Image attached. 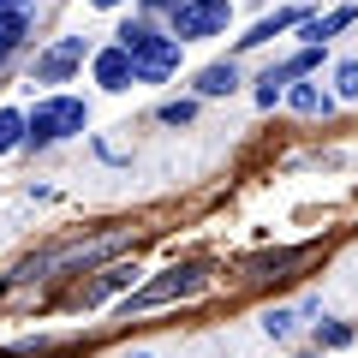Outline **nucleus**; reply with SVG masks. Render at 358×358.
<instances>
[{
  "instance_id": "5",
  "label": "nucleus",
  "mask_w": 358,
  "mask_h": 358,
  "mask_svg": "<svg viewBox=\"0 0 358 358\" xmlns=\"http://www.w3.org/2000/svg\"><path fill=\"white\" fill-rule=\"evenodd\" d=\"M96 84H102V90H126V84H131V54H126V48L96 54Z\"/></svg>"
},
{
  "instance_id": "3",
  "label": "nucleus",
  "mask_w": 358,
  "mask_h": 358,
  "mask_svg": "<svg viewBox=\"0 0 358 358\" xmlns=\"http://www.w3.org/2000/svg\"><path fill=\"white\" fill-rule=\"evenodd\" d=\"M173 66H179V36H155L150 30V36L131 48V78H138V84H162Z\"/></svg>"
},
{
  "instance_id": "7",
  "label": "nucleus",
  "mask_w": 358,
  "mask_h": 358,
  "mask_svg": "<svg viewBox=\"0 0 358 358\" xmlns=\"http://www.w3.org/2000/svg\"><path fill=\"white\" fill-rule=\"evenodd\" d=\"M346 24H352V6H341V13H329V18H305L299 30H305V42H329L334 30H346Z\"/></svg>"
},
{
  "instance_id": "16",
  "label": "nucleus",
  "mask_w": 358,
  "mask_h": 358,
  "mask_svg": "<svg viewBox=\"0 0 358 358\" xmlns=\"http://www.w3.org/2000/svg\"><path fill=\"white\" fill-rule=\"evenodd\" d=\"M322 341H329V346H346V341H352V329H346V322H329V329H322Z\"/></svg>"
},
{
  "instance_id": "8",
  "label": "nucleus",
  "mask_w": 358,
  "mask_h": 358,
  "mask_svg": "<svg viewBox=\"0 0 358 358\" xmlns=\"http://www.w3.org/2000/svg\"><path fill=\"white\" fill-rule=\"evenodd\" d=\"M233 84H239V72H233V66H209V72L197 78V90H203V96H233Z\"/></svg>"
},
{
  "instance_id": "4",
  "label": "nucleus",
  "mask_w": 358,
  "mask_h": 358,
  "mask_svg": "<svg viewBox=\"0 0 358 358\" xmlns=\"http://www.w3.org/2000/svg\"><path fill=\"white\" fill-rule=\"evenodd\" d=\"M78 60H84V36H66L60 48H48V54L36 60V78H42V84H60V78L72 72Z\"/></svg>"
},
{
  "instance_id": "17",
  "label": "nucleus",
  "mask_w": 358,
  "mask_h": 358,
  "mask_svg": "<svg viewBox=\"0 0 358 358\" xmlns=\"http://www.w3.org/2000/svg\"><path fill=\"white\" fill-rule=\"evenodd\" d=\"M96 6H120V0H96Z\"/></svg>"
},
{
  "instance_id": "9",
  "label": "nucleus",
  "mask_w": 358,
  "mask_h": 358,
  "mask_svg": "<svg viewBox=\"0 0 358 358\" xmlns=\"http://www.w3.org/2000/svg\"><path fill=\"white\" fill-rule=\"evenodd\" d=\"M287 24H305V18H299V13H275V18H263V24H257L251 36H239V42H245V48H257V42H268L275 30H287Z\"/></svg>"
},
{
  "instance_id": "11",
  "label": "nucleus",
  "mask_w": 358,
  "mask_h": 358,
  "mask_svg": "<svg viewBox=\"0 0 358 358\" xmlns=\"http://www.w3.org/2000/svg\"><path fill=\"white\" fill-rule=\"evenodd\" d=\"M18 138H24V114H13V108H0V150H13Z\"/></svg>"
},
{
  "instance_id": "10",
  "label": "nucleus",
  "mask_w": 358,
  "mask_h": 358,
  "mask_svg": "<svg viewBox=\"0 0 358 358\" xmlns=\"http://www.w3.org/2000/svg\"><path fill=\"white\" fill-rule=\"evenodd\" d=\"M287 102H293V108H299V114H329V96H322V90H317V84H299V90H293V96H287Z\"/></svg>"
},
{
  "instance_id": "12",
  "label": "nucleus",
  "mask_w": 358,
  "mask_h": 358,
  "mask_svg": "<svg viewBox=\"0 0 358 358\" xmlns=\"http://www.w3.org/2000/svg\"><path fill=\"white\" fill-rule=\"evenodd\" d=\"M18 36H24V13H0V54L13 48Z\"/></svg>"
},
{
  "instance_id": "2",
  "label": "nucleus",
  "mask_w": 358,
  "mask_h": 358,
  "mask_svg": "<svg viewBox=\"0 0 358 358\" xmlns=\"http://www.w3.org/2000/svg\"><path fill=\"white\" fill-rule=\"evenodd\" d=\"M233 6L227 0H185V6H173V36L192 42V36H215V30H227Z\"/></svg>"
},
{
  "instance_id": "18",
  "label": "nucleus",
  "mask_w": 358,
  "mask_h": 358,
  "mask_svg": "<svg viewBox=\"0 0 358 358\" xmlns=\"http://www.w3.org/2000/svg\"><path fill=\"white\" fill-rule=\"evenodd\" d=\"M150 6H167V0H150Z\"/></svg>"
},
{
  "instance_id": "1",
  "label": "nucleus",
  "mask_w": 358,
  "mask_h": 358,
  "mask_svg": "<svg viewBox=\"0 0 358 358\" xmlns=\"http://www.w3.org/2000/svg\"><path fill=\"white\" fill-rule=\"evenodd\" d=\"M84 102L78 96H48V102H36V114L24 120V138L30 143H54V138H72V131H84Z\"/></svg>"
},
{
  "instance_id": "14",
  "label": "nucleus",
  "mask_w": 358,
  "mask_h": 358,
  "mask_svg": "<svg viewBox=\"0 0 358 358\" xmlns=\"http://www.w3.org/2000/svg\"><path fill=\"white\" fill-rule=\"evenodd\" d=\"M192 114H197L192 102H167V108H162V120H167V126H185V120H192Z\"/></svg>"
},
{
  "instance_id": "15",
  "label": "nucleus",
  "mask_w": 358,
  "mask_h": 358,
  "mask_svg": "<svg viewBox=\"0 0 358 358\" xmlns=\"http://www.w3.org/2000/svg\"><path fill=\"white\" fill-rule=\"evenodd\" d=\"M263 329H268V334H287V329H293V310H268Z\"/></svg>"
},
{
  "instance_id": "6",
  "label": "nucleus",
  "mask_w": 358,
  "mask_h": 358,
  "mask_svg": "<svg viewBox=\"0 0 358 358\" xmlns=\"http://www.w3.org/2000/svg\"><path fill=\"white\" fill-rule=\"evenodd\" d=\"M197 287H203V275L185 268V275H167V281H155L150 293H138V305H155V299H173V293H197Z\"/></svg>"
},
{
  "instance_id": "13",
  "label": "nucleus",
  "mask_w": 358,
  "mask_h": 358,
  "mask_svg": "<svg viewBox=\"0 0 358 358\" xmlns=\"http://www.w3.org/2000/svg\"><path fill=\"white\" fill-rule=\"evenodd\" d=\"M334 84H341V96H358V60H346L341 72H334Z\"/></svg>"
}]
</instances>
